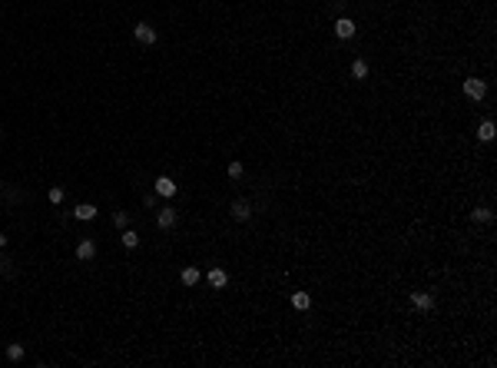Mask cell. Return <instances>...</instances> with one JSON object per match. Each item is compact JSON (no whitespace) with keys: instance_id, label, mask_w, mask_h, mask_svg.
<instances>
[{"instance_id":"17","label":"cell","mask_w":497,"mask_h":368,"mask_svg":"<svg viewBox=\"0 0 497 368\" xmlns=\"http://www.w3.org/2000/svg\"><path fill=\"white\" fill-rule=\"evenodd\" d=\"M7 358H10V362H20V358H23V345H17V342L7 345Z\"/></svg>"},{"instance_id":"8","label":"cell","mask_w":497,"mask_h":368,"mask_svg":"<svg viewBox=\"0 0 497 368\" xmlns=\"http://www.w3.org/2000/svg\"><path fill=\"white\" fill-rule=\"evenodd\" d=\"M73 216H77L80 223H90V219H96V206H93V202H80L77 209H73Z\"/></svg>"},{"instance_id":"15","label":"cell","mask_w":497,"mask_h":368,"mask_svg":"<svg viewBox=\"0 0 497 368\" xmlns=\"http://www.w3.org/2000/svg\"><path fill=\"white\" fill-rule=\"evenodd\" d=\"M471 219H474V223H491L494 216H491V209H487V206H477V209L471 212Z\"/></svg>"},{"instance_id":"16","label":"cell","mask_w":497,"mask_h":368,"mask_svg":"<svg viewBox=\"0 0 497 368\" xmlns=\"http://www.w3.org/2000/svg\"><path fill=\"white\" fill-rule=\"evenodd\" d=\"M352 77H355V80H364V77H368V63H364V60H355V63H352Z\"/></svg>"},{"instance_id":"20","label":"cell","mask_w":497,"mask_h":368,"mask_svg":"<svg viewBox=\"0 0 497 368\" xmlns=\"http://www.w3.org/2000/svg\"><path fill=\"white\" fill-rule=\"evenodd\" d=\"M113 219H116V226H120V229H126V223H130V216H126V212H113Z\"/></svg>"},{"instance_id":"10","label":"cell","mask_w":497,"mask_h":368,"mask_svg":"<svg viewBox=\"0 0 497 368\" xmlns=\"http://www.w3.org/2000/svg\"><path fill=\"white\" fill-rule=\"evenodd\" d=\"M494 133H497V130H494V123H491V120H484L481 126H477V139H481V143H491Z\"/></svg>"},{"instance_id":"5","label":"cell","mask_w":497,"mask_h":368,"mask_svg":"<svg viewBox=\"0 0 497 368\" xmlns=\"http://www.w3.org/2000/svg\"><path fill=\"white\" fill-rule=\"evenodd\" d=\"M77 259H80V262H90V259H96V242H93V239H80V245H77Z\"/></svg>"},{"instance_id":"9","label":"cell","mask_w":497,"mask_h":368,"mask_svg":"<svg viewBox=\"0 0 497 368\" xmlns=\"http://www.w3.org/2000/svg\"><path fill=\"white\" fill-rule=\"evenodd\" d=\"M156 192L169 199V196H176V183H173L169 176H159V179H156Z\"/></svg>"},{"instance_id":"12","label":"cell","mask_w":497,"mask_h":368,"mask_svg":"<svg viewBox=\"0 0 497 368\" xmlns=\"http://www.w3.org/2000/svg\"><path fill=\"white\" fill-rule=\"evenodd\" d=\"M411 302H414V305H418V309H424V312H428L431 305H434V299H431L428 292H414V295H411Z\"/></svg>"},{"instance_id":"2","label":"cell","mask_w":497,"mask_h":368,"mask_svg":"<svg viewBox=\"0 0 497 368\" xmlns=\"http://www.w3.org/2000/svg\"><path fill=\"white\" fill-rule=\"evenodd\" d=\"M133 37H136L139 44H146V46H153L156 40H159V34H156L149 23H136V27H133Z\"/></svg>"},{"instance_id":"19","label":"cell","mask_w":497,"mask_h":368,"mask_svg":"<svg viewBox=\"0 0 497 368\" xmlns=\"http://www.w3.org/2000/svg\"><path fill=\"white\" fill-rule=\"evenodd\" d=\"M229 176H232V179L242 176V163H239V159H232V163H229Z\"/></svg>"},{"instance_id":"14","label":"cell","mask_w":497,"mask_h":368,"mask_svg":"<svg viewBox=\"0 0 497 368\" xmlns=\"http://www.w3.org/2000/svg\"><path fill=\"white\" fill-rule=\"evenodd\" d=\"M120 242L126 245V249H136V245H139V235L133 232V229H123V235H120Z\"/></svg>"},{"instance_id":"4","label":"cell","mask_w":497,"mask_h":368,"mask_svg":"<svg viewBox=\"0 0 497 368\" xmlns=\"http://www.w3.org/2000/svg\"><path fill=\"white\" fill-rule=\"evenodd\" d=\"M206 279H209L212 289H226V285H229V272H226V269H219V266H212Z\"/></svg>"},{"instance_id":"13","label":"cell","mask_w":497,"mask_h":368,"mask_svg":"<svg viewBox=\"0 0 497 368\" xmlns=\"http://www.w3.org/2000/svg\"><path fill=\"white\" fill-rule=\"evenodd\" d=\"M179 279H182V285H196V282H199V269L196 266H186Z\"/></svg>"},{"instance_id":"11","label":"cell","mask_w":497,"mask_h":368,"mask_svg":"<svg viewBox=\"0 0 497 368\" xmlns=\"http://www.w3.org/2000/svg\"><path fill=\"white\" fill-rule=\"evenodd\" d=\"M292 305H295L298 312H305L312 305V299H309V292H292Z\"/></svg>"},{"instance_id":"18","label":"cell","mask_w":497,"mask_h":368,"mask_svg":"<svg viewBox=\"0 0 497 368\" xmlns=\"http://www.w3.org/2000/svg\"><path fill=\"white\" fill-rule=\"evenodd\" d=\"M46 199L53 202V206H60V202H63V189H60V186H50V192H46Z\"/></svg>"},{"instance_id":"6","label":"cell","mask_w":497,"mask_h":368,"mask_svg":"<svg viewBox=\"0 0 497 368\" xmlns=\"http://www.w3.org/2000/svg\"><path fill=\"white\" fill-rule=\"evenodd\" d=\"M249 216H252V206H249L245 199H235V202H232V219H235V223H245Z\"/></svg>"},{"instance_id":"21","label":"cell","mask_w":497,"mask_h":368,"mask_svg":"<svg viewBox=\"0 0 497 368\" xmlns=\"http://www.w3.org/2000/svg\"><path fill=\"white\" fill-rule=\"evenodd\" d=\"M0 245H7V239H3V232H0Z\"/></svg>"},{"instance_id":"1","label":"cell","mask_w":497,"mask_h":368,"mask_svg":"<svg viewBox=\"0 0 497 368\" xmlns=\"http://www.w3.org/2000/svg\"><path fill=\"white\" fill-rule=\"evenodd\" d=\"M484 93H487V83H484V80H477V77H467V80H464V96H467V100H477V103H481V100H484Z\"/></svg>"},{"instance_id":"3","label":"cell","mask_w":497,"mask_h":368,"mask_svg":"<svg viewBox=\"0 0 497 368\" xmlns=\"http://www.w3.org/2000/svg\"><path fill=\"white\" fill-rule=\"evenodd\" d=\"M176 216L179 212L173 209V206H166V209L156 212V226H159V229H173V226H176Z\"/></svg>"},{"instance_id":"7","label":"cell","mask_w":497,"mask_h":368,"mask_svg":"<svg viewBox=\"0 0 497 368\" xmlns=\"http://www.w3.org/2000/svg\"><path fill=\"white\" fill-rule=\"evenodd\" d=\"M335 34L342 37V40H352L355 37V23L348 20V17H338V20H335Z\"/></svg>"}]
</instances>
